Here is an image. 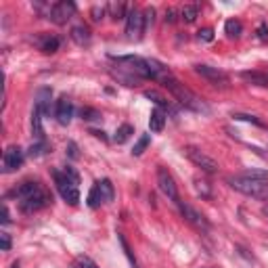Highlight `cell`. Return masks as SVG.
Listing matches in <instances>:
<instances>
[{
  "label": "cell",
  "instance_id": "277c9868",
  "mask_svg": "<svg viewBox=\"0 0 268 268\" xmlns=\"http://www.w3.org/2000/svg\"><path fill=\"white\" fill-rule=\"evenodd\" d=\"M184 155L191 159V162L197 166V168H201L203 172H208V174H216L218 172V162L214 157H210L208 153H203L201 149H197V147H186L184 149Z\"/></svg>",
  "mask_w": 268,
  "mask_h": 268
},
{
  "label": "cell",
  "instance_id": "ee69618b",
  "mask_svg": "<svg viewBox=\"0 0 268 268\" xmlns=\"http://www.w3.org/2000/svg\"><path fill=\"white\" fill-rule=\"evenodd\" d=\"M11 268H19V262H13V264H11Z\"/></svg>",
  "mask_w": 268,
  "mask_h": 268
},
{
  "label": "cell",
  "instance_id": "d4e9b609",
  "mask_svg": "<svg viewBox=\"0 0 268 268\" xmlns=\"http://www.w3.org/2000/svg\"><path fill=\"white\" fill-rule=\"evenodd\" d=\"M193 184H195V191H197L203 199H210V197H212V184H210L208 180H201V178H195Z\"/></svg>",
  "mask_w": 268,
  "mask_h": 268
},
{
  "label": "cell",
  "instance_id": "e0dca14e",
  "mask_svg": "<svg viewBox=\"0 0 268 268\" xmlns=\"http://www.w3.org/2000/svg\"><path fill=\"white\" fill-rule=\"evenodd\" d=\"M42 111L38 107H34V113H32V132L36 140H44V130H42Z\"/></svg>",
  "mask_w": 268,
  "mask_h": 268
},
{
  "label": "cell",
  "instance_id": "d6a6232c",
  "mask_svg": "<svg viewBox=\"0 0 268 268\" xmlns=\"http://www.w3.org/2000/svg\"><path fill=\"white\" fill-rule=\"evenodd\" d=\"M46 149H48V145H46V140H38L36 145H32L30 147V157H40V155H44L46 153Z\"/></svg>",
  "mask_w": 268,
  "mask_h": 268
},
{
  "label": "cell",
  "instance_id": "ba28073f",
  "mask_svg": "<svg viewBox=\"0 0 268 268\" xmlns=\"http://www.w3.org/2000/svg\"><path fill=\"white\" fill-rule=\"evenodd\" d=\"M157 184H159V191H162V193L166 195V197H168L170 201H174V203L180 201V199H178V189H176V182H174L172 174H170L166 168H159V170H157Z\"/></svg>",
  "mask_w": 268,
  "mask_h": 268
},
{
  "label": "cell",
  "instance_id": "3957f363",
  "mask_svg": "<svg viewBox=\"0 0 268 268\" xmlns=\"http://www.w3.org/2000/svg\"><path fill=\"white\" fill-rule=\"evenodd\" d=\"M228 184L233 186L235 191L247 195V197H256V199H268V182L264 180H254V178H247L243 174L230 176Z\"/></svg>",
  "mask_w": 268,
  "mask_h": 268
},
{
  "label": "cell",
  "instance_id": "f6af8a7d",
  "mask_svg": "<svg viewBox=\"0 0 268 268\" xmlns=\"http://www.w3.org/2000/svg\"><path fill=\"white\" fill-rule=\"evenodd\" d=\"M262 212L266 214V216H268V205H264V208H262Z\"/></svg>",
  "mask_w": 268,
  "mask_h": 268
},
{
  "label": "cell",
  "instance_id": "1f68e13d",
  "mask_svg": "<svg viewBox=\"0 0 268 268\" xmlns=\"http://www.w3.org/2000/svg\"><path fill=\"white\" fill-rule=\"evenodd\" d=\"M80 115H82V120H86V122L101 120V113L96 109H92V107H82V109H80Z\"/></svg>",
  "mask_w": 268,
  "mask_h": 268
},
{
  "label": "cell",
  "instance_id": "7402d4cb",
  "mask_svg": "<svg viewBox=\"0 0 268 268\" xmlns=\"http://www.w3.org/2000/svg\"><path fill=\"white\" fill-rule=\"evenodd\" d=\"M88 205L94 210V208H99L101 203H105V197H103V193H101V189H99V182H96L92 189H90V193H88Z\"/></svg>",
  "mask_w": 268,
  "mask_h": 268
},
{
  "label": "cell",
  "instance_id": "4dcf8cb0",
  "mask_svg": "<svg viewBox=\"0 0 268 268\" xmlns=\"http://www.w3.org/2000/svg\"><path fill=\"white\" fill-rule=\"evenodd\" d=\"M243 176H247V178H254V180H264V182H268V172H266V170H256V168H249V170H245V172H243Z\"/></svg>",
  "mask_w": 268,
  "mask_h": 268
},
{
  "label": "cell",
  "instance_id": "2e32d148",
  "mask_svg": "<svg viewBox=\"0 0 268 268\" xmlns=\"http://www.w3.org/2000/svg\"><path fill=\"white\" fill-rule=\"evenodd\" d=\"M71 40L80 46H84V44L90 42V30L86 28V25H76L74 30H71Z\"/></svg>",
  "mask_w": 268,
  "mask_h": 268
},
{
  "label": "cell",
  "instance_id": "7c38bea8",
  "mask_svg": "<svg viewBox=\"0 0 268 268\" xmlns=\"http://www.w3.org/2000/svg\"><path fill=\"white\" fill-rule=\"evenodd\" d=\"M147 69H149V80H155V82H162V84L174 76L172 71H170V67L159 63L157 59H147Z\"/></svg>",
  "mask_w": 268,
  "mask_h": 268
},
{
  "label": "cell",
  "instance_id": "5b68a950",
  "mask_svg": "<svg viewBox=\"0 0 268 268\" xmlns=\"http://www.w3.org/2000/svg\"><path fill=\"white\" fill-rule=\"evenodd\" d=\"M74 15H76V4L69 2V0H61V2H55L50 6L48 19L57 25H65Z\"/></svg>",
  "mask_w": 268,
  "mask_h": 268
},
{
  "label": "cell",
  "instance_id": "83f0119b",
  "mask_svg": "<svg viewBox=\"0 0 268 268\" xmlns=\"http://www.w3.org/2000/svg\"><path fill=\"white\" fill-rule=\"evenodd\" d=\"M118 241H120V245H122V249H124V254H126V258H128V260H130V264H132L134 268H138V262H136V258H134L132 249H130V245H128V241L124 239V235H122V233H118Z\"/></svg>",
  "mask_w": 268,
  "mask_h": 268
},
{
  "label": "cell",
  "instance_id": "836d02e7",
  "mask_svg": "<svg viewBox=\"0 0 268 268\" xmlns=\"http://www.w3.org/2000/svg\"><path fill=\"white\" fill-rule=\"evenodd\" d=\"M71 268H99V266H96L88 256H78L74 264H71Z\"/></svg>",
  "mask_w": 268,
  "mask_h": 268
},
{
  "label": "cell",
  "instance_id": "4fadbf2b",
  "mask_svg": "<svg viewBox=\"0 0 268 268\" xmlns=\"http://www.w3.org/2000/svg\"><path fill=\"white\" fill-rule=\"evenodd\" d=\"M71 115H74V105H71V101L67 99V96H61V99L57 101V105H55L57 122L61 124V126H67V124L71 122Z\"/></svg>",
  "mask_w": 268,
  "mask_h": 268
},
{
  "label": "cell",
  "instance_id": "ac0fdd59",
  "mask_svg": "<svg viewBox=\"0 0 268 268\" xmlns=\"http://www.w3.org/2000/svg\"><path fill=\"white\" fill-rule=\"evenodd\" d=\"M241 78L249 84H256V86H268V74H262V71H243Z\"/></svg>",
  "mask_w": 268,
  "mask_h": 268
},
{
  "label": "cell",
  "instance_id": "74e56055",
  "mask_svg": "<svg viewBox=\"0 0 268 268\" xmlns=\"http://www.w3.org/2000/svg\"><path fill=\"white\" fill-rule=\"evenodd\" d=\"M199 40H203V42H212V40H214V32H212L210 28L201 30V32H199Z\"/></svg>",
  "mask_w": 268,
  "mask_h": 268
},
{
  "label": "cell",
  "instance_id": "8992f818",
  "mask_svg": "<svg viewBox=\"0 0 268 268\" xmlns=\"http://www.w3.org/2000/svg\"><path fill=\"white\" fill-rule=\"evenodd\" d=\"M48 203H50V195L40 186V189L36 191L34 195H30L28 199L19 201V208H21V212H25V214H34V212L44 210Z\"/></svg>",
  "mask_w": 268,
  "mask_h": 268
},
{
  "label": "cell",
  "instance_id": "f35d334b",
  "mask_svg": "<svg viewBox=\"0 0 268 268\" xmlns=\"http://www.w3.org/2000/svg\"><path fill=\"white\" fill-rule=\"evenodd\" d=\"M142 17H145V28H147V25H151V23H153L155 11H153V8H145V13H142Z\"/></svg>",
  "mask_w": 268,
  "mask_h": 268
},
{
  "label": "cell",
  "instance_id": "60d3db41",
  "mask_svg": "<svg viewBox=\"0 0 268 268\" xmlns=\"http://www.w3.org/2000/svg\"><path fill=\"white\" fill-rule=\"evenodd\" d=\"M176 15H178V13L174 11V8H168V11H166V21H168V23H174V21H176Z\"/></svg>",
  "mask_w": 268,
  "mask_h": 268
},
{
  "label": "cell",
  "instance_id": "9a60e30c",
  "mask_svg": "<svg viewBox=\"0 0 268 268\" xmlns=\"http://www.w3.org/2000/svg\"><path fill=\"white\" fill-rule=\"evenodd\" d=\"M164 126H166V113H164V109H159V107H157V109L151 111L149 128H151V132H162Z\"/></svg>",
  "mask_w": 268,
  "mask_h": 268
},
{
  "label": "cell",
  "instance_id": "b9f144b4",
  "mask_svg": "<svg viewBox=\"0 0 268 268\" xmlns=\"http://www.w3.org/2000/svg\"><path fill=\"white\" fill-rule=\"evenodd\" d=\"M67 149H69V155L76 159V157H78V147H76V142H69V145H67Z\"/></svg>",
  "mask_w": 268,
  "mask_h": 268
},
{
  "label": "cell",
  "instance_id": "f546056e",
  "mask_svg": "<svg viewBox=\"0 0 268 268\" xmlns=\"http://www.w3.org/2000/svg\"><path fill=\"white\" fill-rule=\"evenodd\" d=\"M145 96H147V99H151L153 103H157V105H159V109H162V107H166V109H170V103H168V99H164V96L159 94L157 90H145Z\"/></svg>",
  "mask_w": 268,
  "mask_h": 268
},
{
  "label": "cell",
  "instance_id": "ffe728a7",
  "mask_svg": "<svg viewBox=\"0 0 268 268\" xmlns=\"http://www.w3.org/2000/svg\"><path fill=\"white\" fill-rule=\"evenodd\" d=\"M38 46H40L42 52H48V55H50V52H57V50H59L61 40L55 38V36H44V40L38 42Z\"/></svg>",
  "mask_w": 268,
  "mask_h": 268
},
{
  "label": "cell",
  "instance_id": "d6986e66",
  "mask_svg": "<svg viewBox=\"0 0 268 268\" xmlns=\"http://www.w3.org/2000/svg\"><path fill=\"white\" fill-rule=\"evenodd\" d=\"M34 107H38L42 113H48V109H50V90H48V88H40V90H38Z\"/></svg>",
  "mask_w": 268,
  "mask_h": 268
},
{
  "label": "cell",
  "instance_id": "7bdbcfd3",
  "mask_svg": "<svg viewBox=\"0 0 268 268\" xmlns=\"http://www.w3.org/2000/svg\"><path fill=\"white\" fill-rule=\"evenodd\" d=\"M11 222V218H8V210H6V205L2 208V224H8Z\"/></svg>",
  "mask_w": 268,
  "mask_h": 268
},
{
  "label": "cell",
  "instance_id": "6da1fadb",
  "mask_svg": "<svg viewBox=\"0 0 268 268\" xmlns=\"http://www.w3.org/2000/svg\"><path fill=\"white\" fill-rule=\"evenodd\" d=\"M164 86L168 88L170 92L174 94V99L180 103L184 109H189V111H195V113H210V107H208V103H205L201 96H197L193 90H189L184 84H180L178 80L172 76L170 80H166L164 82Z\"/></svg>",
  "mask_w": 268,
  "mask_h": 268
},
{
  "label": "cell",
  "instance_id": "ab89813d",
  "mask_svg": "<svg viewBox=\"0 0 268 268\" xmlns=\"http://www.w3.org/2000/svg\"><path fill=\"white\" fill-rule=\"evenodd\" d=\"M0 239H2V252H8L11 249V237H8V233H0Z\"/></svg>",
  "mask_w": 268,
  "mask_h": 268
},
{
  "label": "cell",
  "instance_id": "d590c367",
  "mask_svg": "<svg viewBox=\"0 0 268 268\" xmlns=\"http://www.w3.org/2000/svg\"><path fill=\"white\" fill-rule=\"evenodd\" d=\"M258 38H260L262 42H268V25L264 21L258 25Z\"/></svg>",
  "mask_w": 268,
  "mask_h": 268
},
{
  "label": "cell",
  "instance_id": "44dd1931",
  "mask_svg": "<svg viewBox=\"0 0 268 268\" xmlns=\"http://www.w3.org/2000/svg\"><path fill=\"white\" fill-rule=\"evenodd\" d=\"M197 17H199V6L197 4H184L180 8V19L184 23H193Z\"/></svg>",
  "mask_w": 268,
  "mask_h": 268
},
{
  "label": "cell",
  "instance_id": "30bf717a",
  "mask_svg": "<svg viewBox=\"0 0 268 268\" xmlns=\"http://www.w3.org/2000/svg\"><path fill=\"white\" fill-rule=\"evenodd\" d=\"M195 74H199L214 86H228V82H230L224 71L218 67H212V65H195Z\"/></svg>",
  "mask_w": 268,
  "mask_h": 268
},
{
  "label": "cell",
  "instance_id": "484cf974",
  "mask_svg": "<svg viewBox=\"0 0 268 268\" xmlns=\"http://www.w3.org/2000/svg\"><path fill=\"white\" fill-rule=\"evenodd\" d=\"M224 30L228 34V38H239L241 32H243V25H241V21H237V19H228Z\"/></svg>",
  "mask_w": 268,
  "mask_h": 268
},
{
  "label": "cell",
  "instance_id": "e575fe53",
  "mask_svg": "<svg viewBox=\"0 0 268 268\" xmlns=\"http://www.w3.org/2000/svg\"><path fill=\"white\" fill-rule=\"evenodd\" d=\"M233 118L241 120V122H252V124H256V126H262V122L258 120L256 115H249V113H233Z\"/></svg>",
  "mask_w": 268,
  "mask_h": 268
},
{
  "label": "cell",
  "instance_id": "f1b7e54d",
  "mask_svg": "<svg viewBox=\"0 0 268 268\" xmlns=\"http://www.w3.org/2000/svg\"><path fill=\"white\" fill-rule=\"evenodd\" d=\"M149 142H151V136H149V134H142V136L136 140V145H134V149H132V155H134V157L142 155V151H145V149L149 147Z\"/></svg>",
  "mask_w": 268,
  "mask_h": 268
},
{
  "label": "cell",
  "instance_id": "9c48e42d",
  "mask_svg": "<svg viewBox=\"0 0 268 268\" xmlns=\"http://www.w3.org/2000/svg\"><path fill=\"white\" fill-rule=\"evenodd\" d=\"M178 208H180V214H182V218L189 222V224H193L195 228H199V230H210V222L205 220V216L201 212H197L193 208V205L189 203H182V201H178Z\"/></svg>",
  "mask_w": 268,
  "mask_h": 268
},
{
  "label": "cell",
  "instance_id": "603a6c76",
  "mask_svg": "<svg viewBox=\"0 0 268 268\" xmlns=\"http://www.w3.org/2000/svg\"><path fill=\"white\" fill-rule=\"evenodd\" d=\"M134 134V128L130 126V124H124V126H120L118 128V132H115V136H113V140L118 142V145H124V142H126L130 136Z\"/></svg>",
  "mask_w": 268,
  "mask_h": 268
},
{
  "label": "cell",
  "instance_id": "8d00e7d4",
  "mask_svg": "<svg viewBox=\"0 0 268 268\" xmlns=\"http://www.w3.org/2000/svg\"><path fill=\"white\" fill-rule=\"evenodd\" d=\"M105 13H107V6H101V8L94 6V8H92V19H94V21H101L103 17H105Z\"/></svg>",
  "mask_w": 268,
  "mask_h": 268
},
{
  "label": "cell",
  "instance_id": "7a4b0ae2",
  "mask_svg": "<svg viewBox=\"0 0 268 268\" xmlns=\"http://www.w3.org/2000/svg\"><path fill=\"white\" fill-rule=\"evenodd\" d=\"M52 178H55V184H57V191L59 195L63 197L69 205H78L80 201V189H78V182H80V176L74 168H65L63 172L61 170H55L52 172Z\"/></svg>",
  "mask_w": 268,
  "mask_h": 268
},
{
  "label": "cell",
  "instance_id": "8fae6325",
  "mask_svg": "<svg viewBox=\"0 0 268 268\" xmlns=\"http://www.w3.org/2000/svg\"><path fill=\"white\" fill-rule=\"evenodd\" d=\"M21 166H23V151L17 145L6 147L4 155H2V172L11 174V172H15V170H19Z\"/></svg>",
  "mask_w": 268,
  "mask_h": 268
},
{
  "label": "cell",
  "instance_id": "cb8c5ba5",
  "mask_svg": "<svg viewBox=\"0 0 268 268\" xmlns=\"http://www.w3.org/2000/svg\"><path fill=\"white\" fill-rule=\"evenodd\" d=\"M107 13H109V17H113V19H122V17H126V4L122 2H109L107 4Z\"/></svg>",
  "mask_w": 268,
  "mask_h": 268
},
{
  "label": "cell",
  "instance_id": "4316f807",
  "mask_svg": "<svg viewBox=\"0 0 268 268\" xmlns=\"http://www.w3.org/2000/svg\"><path fill=\"white\" fill-rule=\"evenodd\" d=\"M99 189H101V193H103V197H105V203H109V201H113V195H115V191H113V184H111V180H99Z\"/></svg>",
  "mask_w": 268,
  "mask_h": 268
},
{
  "label": "cell",
  "instance_id": "52a82bcc",
  "mask_svg": "<svg viewBox=\"0 0 268 268\" xmlns=\"http://www.w3.org/2000/svg\"><path fill=\"white\" fill-rule=\"evenodd\" d=\"M142 32H145V17H142L140 11H136V8L132 6L126 15V34L130 40H140Z\"/></svg>",
  "mask_w": 268,
  "mask_h": 268
},
{
  "label": "cell",
  "instance_id": "5bb4252c",
  "mask_svg": "<svg viewBox=\"0 0 268 268\" xmlns=\"http://www.w3.org/2000/svg\"><path fill=\"white\" fill-rule=\"evenodd\" d=\"M38 189H40V184H38V182H34V180H25V182H21L19 186H17V189H15L11 195H13V197H17L19 201H23V199H28L30 195H34Z\"/></svg>",
  "mask_w": 268,
  "mask_h": 268
}]
</instances>
